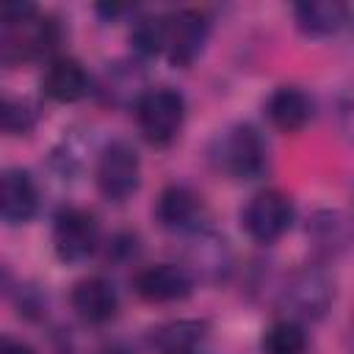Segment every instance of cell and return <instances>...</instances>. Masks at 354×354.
Segmentation results:
<instances>
[{"instance_id": "6da1fadb", "label": "cell", "mask_w": 354, "mask_h": 354, "mask_svg": "<svg viewBox=\"0 0 354 354\" xmlns=\"http://www.w3.org/2000/svg\"><path fill=\"white\" fill-rule=\"evenodd\" d=\"M213 160L221 171L238 180H254L266 171L268 149L257 127L252 124H232L218 133L213 144Z\"/></svg>"}, {"instance_id": "7a4b0ae2", "label": "cell", "mask_w": 354, "mask_h": 354, "mask_svg": "<svg viewBox=\"0 0 354 354\" xmlns=\"http://www.w3.org/2000/svg\"><path fill=\"white\" fill-rule=\"evenodd\" d=\"M136 116L144 138L155 147H166L177 138L185 119V100L171 88L144 91L136 102Z\"/></svg>"}, {"instance_id": "3957f363", "label": "cell", "mask_w": 354, "mask_h": 354, "mask_svg": "<svg viewBox=\"0 0 354 354\" xmlns=\"http://www.w3.org/2000/svg\"><path fill=\"white\" fill-rule=\"evenodd\" d=\"M141 163L138 152L127 141H111L97 160V188L111 202H124L138 191Z\"/></svg>"}, {"instance_id": "277c9868", "label": "cell", "mask_w": 354, "mask_h": 354, "mask_svg": "<svg viewBox=\"0 0 354 354\" xmlns=\"http://www.w3.org/2000/svg\"><path fill=\"white\" fill-rule=\"evenodd\" d=\"M100 243V227L91 213L80 207H64L53 221V249L61 263H86Z\"/></svg>"}, {"instance_id": "5b68a950", "label": "cell", "mask_w": 354, "mask_h": 354, "mask_svg": "<svg viewBox=\"0 0 354 354\" xmlns=\"http://www.w3.org/2000/svg\"><path fill=\"white\" fill-rule=\"evenodd\" d=\"M241 224L257 243H274L293 224V202L282 191H260L243 207Z\"/></svg>"}, {"instance_id": "8992f818", "label": "cell", "mask_w": 354, "mask_h": 354, "mask_svg": "<svg viewBox=\"0 0 354 354\" xmlns=\"http://www.w3.org/2000/svg\"><path fill=\"white\" fill-rule=\"evenodd\" d=\"M207 33H210V25H207V17L202 11H194V8H183L171 17H166V55L174 66L185 69L191 66L199 53L205 50V41H207Z\"/></svg>"}, {"instance_id": "52a82bcc", "label": "cell", "mask_w": 354, "mask_h": 354, "mask_svg": "<svg viewBox=\"0 0 354 354\" xmlns=\"http://www.w3.org/2000/svg\"><path fill=\"white\" fill-rule=\"evenodd\" d=\"M285 304L301 318H321L335 301V279L318 268H304L290 277L282 293Z\"/></svg>"}, {"instance_id": "ba28073f", "label": "cell", "mask_w": 354, "mask_h": 354, "mask_svg": "<svg viewBox=\"0 0 354 354\" xmlns=\"http://www.w3.org/2000/svg\"><path fill=\"white\" fill-rule=\"evenodd\" d=\"M194 290V277L185 266L177 263H158L144 268L136 277V293L149 304H169L183 301Z\"/></svg>"}, {"instance_id": "9c48e42d", "label": "cell", "mask_w": 354, "mask_h": 354, "mask_svg": "<svg viewBox=\"0 0 354 354\" xmlns=\"http://www.w3.org/2000/svg\"><path fill=\"white\" fill-rule=\"evenodd\" d=\"M155 216L160 227L171 232H202L205 224V202L185 185H169L160 191Z\"/></svg>"}, {"instance_id": "30bf717a", "label": "cell", "mask_w": 354, "mask_h": 354, "mask_svg": "<svg viewBox=\"0 0 354 354\" xmlns=\"http://www.w3.org/2000/svg\"><path fill=\"white\" fill-rule=\"evenodd\" d=\"M39 210V191L25 169H8L0 174V218L6 224H25Z\"/></svg>"}, {"instance_id": "8fae6325", "label": "cell", "mask_w": 354, "mask_h": 354, "mask_svg": "<svg viewBox=\"0 0 354 354\" xmlns=\"http://www.w3.org/2000/svg\"><path fill=\"white\" fill-rule=\"evenodd\" d=\"M72 310L86 321V324H108L116 310H119V296L116 288L105 277H88L80 279L72 288Z\"/></svg>"}, {"instance_id": "7c38bea8", "label": "cell", "mask_w": 354, "mask_h": 354, "mask_svg": "<svg viewBox=\"0 0 354 354\" xmlns=\"http://www.w3.org/2000/svg\"><path fill=\"white\" fill-rule=\"evenodd\" d=\"M296 28L310 39H326L348 22V6L340 0H304L293 6Z\"/></svg>"}, {"instance_id": "4fadbf2b", "label": "cell", "mask_w": 354, "mask_h": 354, "mask_svg": "<svg viewBox=\"0 0 354 354\" xmlns=\"http://www.w3.org/2000/svg\"><path fill=\"white\" fill-rule=\"evenodd\" d=\"M41 91L53 102H77L88 94V75L75 58H55L44 69Z\"/></svg>"}, {"instance_id": "5bb4252c", "label": "cell", "mask_w": 354, "mask_h": 354, "mask_svg": "<svg viewBox=\"0 0 354 354\" xmlns=\"http://www.w3.org/2000/svg\"><path fill=\"white\" fill-rule=\"evenodd\" d=\"M266 113L271 119V124L282 133H296L301 130L310 116H313V102L310 97L301 91V88H293V86H282L277 88L268 102H266Z\"/></svg>"}, {"instance_id": "9a60e30c", "label": "cell", "mask_w": 354, "mask_h": 354, "mask_svg": "<svg viewBox=\"0 0 354 354\" xmlns=\"http://www.w3.org/2000/svg\"><path fill=\"white\" fill-rule=\"evenodd\" d=\"M205 337V326L196 321H177V324H166L152 335V343L163 351V354H185V351H196L199 343Z\"/></svg>"}, {"instance_id": "2e32d148", "label": "cell", "mask_w": 354, "mask_h": 354, "mask_svg": "<svg viewBox=\"0 0 354 354\" xmlns=\"http://www.w3.org/2000/svg\"><path fill=\"white\" fill-rule=\"evenodd\" d=\"M266 354H304L307 351V335L296 321H277L268 326L263 337Z\"/></svg>"}, {"instance_id": "e0dca14e", "label": "cell", "mask_w": 354, "mask_h": 354, "mask_svg": "<svg viewBox=\"0 0 354 354\" xmlns=\"http://www.w3.org/2000/svg\"><path fill=\"white\" fill-rule=\"evenodd\" d=\"M130 44L141 58H152L166 44V17H141L130 28Z\"/></svg>"}, {"instance_id": "ac0fdd59", "label": "cell", "mask_w": 354, "mask_h": 354, "mask_svg": "<svg viewBox=\"0 0 354 354\" xmlns=\"http://www.w3.org/2000/svg\"><path fill=\"white\" fill-rule=\"evenodd\" d=\"M33 17H36V6H30V3H0V22L8 28L25 25Z\"/></svg>"}, {"instance_id": "d6986e66", "label": "cell", "mask_w": 354, "mask_h": 354, "mask_svg": "<svg viewBox=\"0 0 354 354\" xmlns=\"http://www.w3.org/2000/svg\"><path fill=\"white\" fill-rule=\"evenodd\" d=\"M0 354H36L28 343L17 340V337H8V335H0Z\"/></svg>"}]
</instances>
